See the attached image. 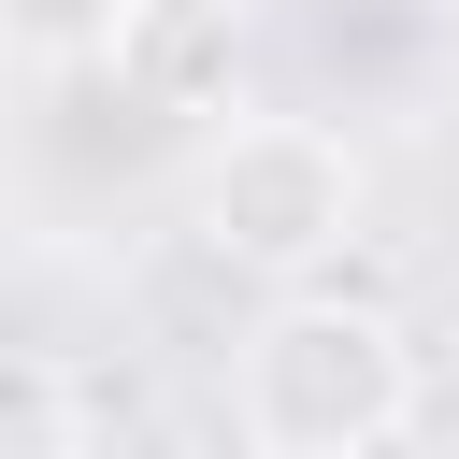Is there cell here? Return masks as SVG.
<instances>
[{"mask_svg": "<svg viewBox=\"0 0 459 459\" xmlns=\"http://www.w3.org/2000/svg\"><path fill=\"white\" fill-rule=\"evenodd\" d=\"M0 459H100V402L57 344L0 330Z\"/></svg>", "mask_w": 459, "mask_h": 459, "instance_id": "4", "label": "cell"}, {"mask_svg": "<svg viewBox=\"0 0 459 459\" xmlns=\"http://www.w3.org/2000/svg\"><path fill=\"white\" fill-rule=\"evenodd\" d=\"M244 459H387L416 430V330L344 287H273L230 344Z\"/></svg>", "mask_w": 459, "mask_h": 459, "instance_id": "1", "label": "cell"}, {"mask_svg": "<svg viewBox=\"0 0 459 459\" xmlns=\"http://www.w3.org/2000/svg\"><path fill=\"white\" fill-rule=\"evenodd\" d=\"M359 201H373V172L330 115H215L186 158V230L258 287H316L344 258Z\"/></svg>", "mask_w": 459, "mask_h": 459, "instance_id": "2", "label": "cell"}, {"mask_svg": "<svg viewBox=\"0 0 459 459\" xmlns=\"http://www.w3.org/2000/svg\"><path fill=\"white\" fill-rule=\"evenodd\" d=\"M86 72L143 129H215V115H244V0H115Z\"/></svg>", "mask_w": 459, "mask_h": 459, "instance_id": "3", "label": "cell"}, {"mask_svg": "<svg viewBox=\"0 0 459 459\" xmlns=\"http://www.w3.org/2000/svg\"><path fill=\"white\" fill-rule=\"evenodd\" d=\"M100 29H115V0H0V43H29V57H100Z\"/></svg>", "mask_w": 459, "mask_h": 459, "instance_id": "5", "label": "cell"}]
</instances>
